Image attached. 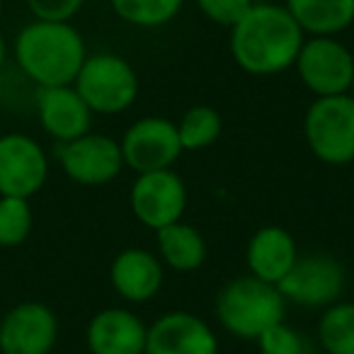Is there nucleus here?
Instances as JSON below:
<instances>
[{"label": "nucleus", "mask_w": 354, "mask_h": 354, "mask_svg": "<svg viewBox=\"0 0 354 354\" xmlns=\"http://www.w3.org/2000/svg\"><path fill=\"white\" fill-rule=\"evenodd\" d=\"M306 32L284 6L255 3L231 27V56L250 75H277L296 64Z\"/></svg>", "instance_id": "nucleus-1"}, {"label": "nucleus", "mask_w": 354, "mask_h": 354, "mask_svg": "<svg viewBox=\"0 0 354 354\" xmlns=\"http://www.w3.org/2000/svg\"><path fill=\"white\" fill-rule=\"evenodd\" d=\"M85 59V39L71 22L35 20L15 39L17 66L39 88L73 85Z\"/></svg>", "instance_id": "nucleus-2"}, {"label": "nucleus", "mask_w": 354, "mask_h": 354, "mask_svg": "<svg viewBox=\"0 0 354 354\" xmlns=\"http://www.w3.org/2000/svg\"><path fill=\"white\" fill-rule=\"evenodd\" d=\"M286 301L274 284L257 277L231 279L216 296V315L226 333L241 339H257L267 328L284 320Z\"/></svg>", "instance_id": "nucleus-3"}, {"label": "nucleus", "mask_w": 354, "mask_h": 354, "mask_svg": "<svg viewBox=\"0 0 354 354\" xmlns=\"http://www.w3.org/2000/svg\"><path fill=\"white\" fill-rule=\"evenodd\" d=\"M73 88L93 114H122L138 97V75L119 54H93L83 61Z\"/></svg>", "instance_id": "nucleus-4"}, {"label": "nucleus", "mask_w": 354, "mask_h": 354, "mask_svg": "<svg viewBox=\"0 0 354 354\" xmlns=\"http://www.w3.org/2000/svg\"><path fill=\"white\" fill-rule=\"evenodd\" d=\"M310 153L325 165L354 162V100L349 95L315 97L304 117Z\"/></svg>", "instance_id": "nucleus-5"}, {"label": "nucleus", "mask_w": 354, "mask_h": 354, "mask_svg": "<svg viewBox=\"0 0 354 354\" xmlns=\"http://www.w3.org/2000/svg\"><path fill=\"white\" fill-rule=\"evenodd\" d=\"M299 78L315 97L347 95L354 73V56L337 37H310L296 56Z\"/></svg>", "instance_id": "nucleus-6"}, {"label": "nucleus", "mask_w": 354, "mask_h": 354, "mask_svg": "<svg viewBox=\"0 0 354 354\" xmlns=\"http://www.w3.org/2000/svg\"><path fill=\"white\" fill-rule=\"evenodd\" d=\"M56 158L68 180L83 187H102L114 183L124 170L122 146L104 133H85L68 143H59Z\"/></svg>", "instance_id": "nucleus-7"}, {"label": "nucleus", "mask_w": 354, "mask_h": 354, "mask_svg": "<svg viewBox=\"0 0 354 354\" xmlns=\"http://www.w3.org/2000/svg\"><path fill=\"white\" fill-rule=\"evenodd\" d=\"M129 204L138 223L151 231H160L170 223L183 221L187 209V187L172 167L143 172L133 180Z\"/></svg>", "instance_id": "nucleus-8"}, {"label": "nucleus", "mask_w": 354, "mask_h": 354, "mask_svg": "<svg viewBox=\"0 0 354 354\" xmlns=\"http://www.w3.org/2000/svg\"><path fill=\"white\" fill-rule=\"evenodd\" d=\"M124 165L136 175L167 170L183 156L177 124L165 117H143L124 131L122 141Z\"/></svg>", "instance_id": "nucleus-9"}, {"label": "nucleus", "mask_w": 354, "mask_h": 354, "mask_svg": "<svg viewBox=\"0 0 354 354\" xmlns=\"http://www.w3.org/2000/svg\"><path fill=\"white\" fill-rule=\"evenodd\" d=\"M344 267L330 255H299L289 274L277 284L284 301L304 308H328L344 289Z\"/></svg>", "instance_id": "nucleus-10"}, {"label": "nucleus", "mask_w": 354, "mask_h": 354, "mask_svg": "<svg viewBox=\"0 0 354 354\" xmlns=\"http://www.w3.org/2000/svg\"><path fill=\"white\" fill-rule=\"evenodd\" d=\"M46 177L49 158L37 138L17 131L0 136V197H35Z\"/></svg>", "instance_id": "nucleus-11"}, {"label": "nucleus", "mask_w": 354, "mask_h": 354, "mask_svg": "<svg viewBox=\"0 0 354 354\" xmlns=\"http://www.w3.org/2000/svg\"><path fill=\"white\" fill-rule=\"evenodd\" d=\"M59 318L46 304L22 301L0 318V354H51Z\"/></svg>", "instance_id": "nucleus-12"}, {"label": "nucleus", "mask_w": 354, "mask_h": 354, "mask_svg": "<svg viewBox=\"0 0 354 354\" xmlns=\"http://www.w3.org/2000/svg\"><path fill=\"white\" fill-rule=\"evenodd\" d=\"M146 354H218V337L189 310H170L148 325Z\"/></svg>", "instance_id": "nucleus-13"}, {"label": "nucleus", "mask_w": 354, "mask_h": 354, "mask_svg": "<svg viewBox=\"0 0 354 354\" xmlns=\"http://www.w3.org/2000/svg\"><path fill=\"white\" fill-rule=\"evenodd\" d=\"M37 114L41 129L59 143L85 136L93 124V112L73 85L37 90Z\"/></svg>", "instance_id": "nucleus-14"}, {"label": "nucleus", "mask_w": 354, "mask_h": 354, "mask_svg": "<svg viewBox=\"0 0 354 354\" xmlns=\"http://www.w3.org/2000/svg\"><path fill=\"white\" fill-rule=\"evenodd\" d=\"M148 325L127 308L95 313L85 330L90 354H146Z\"/></svg>", "instance_id": "nucleus-15"}, {"label": "nucleus", "mask_w": 354, "mask_h": 354, "mask_svg": "<svg viewBox=\"0 0 354 354\" xmlns=\"http://www.w3.org/2000/svg\"><path fill=\"white\" fill-rule=\"evenodd\" d=\"M162 262L143 248H127L112 260L109 281L129 304H146L162 286Z\"/></svg>", "instance_id": "nucleus-16"}, {"label": "nucleus", "mask_w": 354, "mask_h": 354, "mask_svg": "<svg viewBox=\"0 0 354 354\" xmlns=\"http://www.w3.org/2000/svg\"><path fill=\"white\" fill-rule=\"evenodd\" d=\"M299 260V248L286 228L281 226H265L252 233L245 250V262L252 277L267 281V284H279L294 262Z\"/></svg>", "instance_id": "nucleus-17"}, {"label": "nucleus", "mask_w": 354, "mask_h": 354, "mask_svg": "<svg viewBox=\"0 0 354 354\" xmlns=\"http://www.w3.org/2000/svg\"><path fill=\"white\" fill-rule=\"evenodd\" d=\"M284 8L310 37H337L354 25V0H286Z\"/></svg>", "instance_id": "nucleus-18"}, {"label": "nucleus", "mask_w": 354, "mask_h": 354, "mask_svg": "<svg viewBox=\"0 0 354 354\" xmlns=\"http://www.w3.org/2000/svg\"><path fill=\"white\" fill-rule=\"evenodd\" d=\"M158 257L175 272H194L207 260V241L192 223L175 221L156 231Z\"/></svg>", "instance_id": "nucleus-19"}, {"label": "nucleus", "mask_w": 354, "mask_h": 354, "mask_svg": "<svg viewBox=\"0 0 354 354\" xmlns=\"http://www.w3.org/2000/svg\"><path fill=\"white\" fill-rule=\"evenodd\" d=\"M318 342L328 354H354V301H335L320 313Z\"/></svg>", "instance_id": "nucleus-20"}, {"label": "nucleus", "mask_w": 354, "mask_h": 354, "mask_svg": "<svg viewBox=\"0 0 354 354\" xmlns=\"http://www.w3.org/2000/svg\"><path fill=\"white\" fill-rule=\"evenodd\" d=\"M223 131V119L218 109L209 104H194L177 122V136L183 151H204L214 146Z\"/></svg>", "instance_id": "nucleus-21"}, {"label": "nucleus", "mask_w": 354, "mask_h": 354, "mask_svg": "<svg viewBox=\"0 0 354 354\" xmlns=\"http://www.w3.org/2000/svg\"><path fill=\"white\" fill-rule=\"evenodd\" d=\"M109 3L119 20H124L127 25L153 30L175 20L177 12L183 10L185 0H109Z\"/></svg>", "instance_id": "nucleus-22"}, {"label": "nucleus", "mask_w": 354, "mask_h": 354, "mask_svg": "<svg viewBox=\"0 0 354 354\" xmlns=\"http://www.w3.org/2000/svg\"><path fill=\"white\" fill-rule=\"evenodd\" d=\"M35 226L30 199L0 197V248H17L30 238Z\"/></svg>", "instance_id": "nucleus-23"}, {"label": "nucleus", "mask_w": 354, "mask_h": 354, "mask_svg": "<svg viewBox=\"0 0 354 354\" xmlns=\"http://www.w3.org/2000/svg\"><path fill=\"white\" fill-rule=\"evenodd\" d=\"M255 342L260 347V354H306L304 335L286 325L284 320L267 328Z\"/></svg>", "instance_id": "nucleus-24"}, {"label": "nucleus", "mask_w": 354, "mask_h": 354, "mask_svg": "<svg viewBox=\"0 0 354 354\" xmlns=\"http://www.w3.org/2000/svg\"><path fill=\"white\" fill-rule=\"evenodd\" d=\"M255 6L252 0H197V8L209 22L218 27L231 30L250 8Z\"/></svg>", "instance_id": "nucleus-25"}, {"label": "nucleus", "mask_w": 354, "mask_h": 354, "mask_svg": "<svg viewBox=\"0 0 354 354\" xmlns=\"http://www.w3.org/2000/svg\"><path fill=\"white\" fill-rule=\"evenodd\" d=\"M35 20L71 22L80 12L85 0H25Z\"/></svg>", "instance_id": "nucleus-26"}, {"label": "nucleus", "mask_w": 354, "mask_h": 354, "mask_svg": "<svg viewBox=\"0 0 354 354\" xmlns=\"http://www.w3.org/2000/svg\"><path fill=\"white\" fill-rule=\"evenodd\" d=\"M6 61H8V41H6V35L0 32V71H3Z\"/></svg>", "instance_id": "nucleus-27"}, {"label": "nucleus", "mask_w": 354, "mask_h": 354, "mask_svg": "<svg viewBox=\"0 0 354 354\" xmlns=\"http://www.w3.org/2000/svg\"><path fill=\"white\" fill-rule=\"evenodd\" d=\"M347 95L354 100V73H352V83H349V93H347Z\"/></svg>", "instance_id": "nucleus-28"}, {"label": "nucleus", "mask_w": 354, "mask_h": 354, "mask_svg": "<svg viewBox=\"0 0 354 354\" xmlns=\"http://www.w3.org/2000/svg\"><path fill=\"white\" fill-rule=\"evenodd\" d=\"M3 10H6V6H3V0H0V17H3Z\"/></svg>", "instance_id": "nucleus-29"}, {"label": "nucleus", "mask_w": 354, "mask_h": 354, "mask_svg": "<svg viewBox=\"0 0 354 354\" xmlns=\"http://www.w3.org/2000/svg\"><path fill=\"white\" fill-rule=\"evenodd\" d=\"M252 3H272V0H252Z\"/></svg>", "instance_id": "nucleus-30"}]
</instances>
